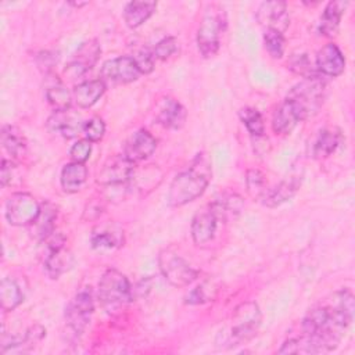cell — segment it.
Returning a JSON list of instances; mask_svg holds the SVG:
<instances>
[{
  "instance_id": "27",
  "label": "cell",
  "mask_w": 355,
  "mask_h": 355,
  "mask_svg": "<svg viewBox=\"0 0 355 355\" xmlns=\"http://www.w3.org/2000/svg\"><path fill=\"white\" fill-rule=\"evenodd\" d=\"M87 179V169L85 164L71 162L61 171V186L67 193H78Z\"/></svg>"
},
{
  "instance_id": "10",
  "label": "cell",
  "mask_w": 355,
  "mask_h": 355,
  "mask_svg": "<svg viewBox=\"0 0 355 355\" xmlns=\"http://www.w3.org/2000/svg\"><path fill=\"white\" fill-rule=\"evenodd\" d=\"M101 54L100 43L96 39H90L83 42L76 53L73 54V58L67 64L64 73L69 79H76L83 76L89 69H92L96 62L98 61Z\"/></svg>"
},
{
  "instance_id": "18",
  "label": "cell",
  "mask_w": 355,
  "mask_h": 355,
  "mask_svg": "<svg viewBox=\"0 0 355 355\" xmlns=\"http://www.w3.org/2000/svg\"><path fill=\"white\" fill-rule=\"evenodd\" d=\"M47 128L53 133H58L65 139H71L75 137L80 129H83V123L80 116L72 114L71 110L54 111L47 119Z\"/></svg>"
},
{
  "instance_id": "19",
  "label": "cell",
  "mask_w": 355,
  "mask_h": 355,
  "mask_svg": "<svg viewBox=\"0 0 355 355\" xmlns=\"http://www.w3.org/2000/svg\"><path fill=\"white\" fill-rule=\"evenodd\" d=\"M218 225V218L212 212V209L208 208L197 212L191 220V237L193 241L197 245H202L209 243L214 239L215 230Z\"/></svg>"
},
{
  "instance_id": "3",
  "label": "cell",
  "mask_w": 355,
  "mask_h": 355,
  "mask_svg": "<svg viewBox=\"0 0 355 355\" xmlns=\"http://www.w3.org/2000/svg\"><path fill=\"white\" fill-rule=\"evenodd\" d=\"M261 324V311L257 302L245 301L241 302L233 312L232 324L227 334L225 336V343L229 347L240 345L248 343L255 337Z\"/></svg>"
},
{
  "instance_id": "16",
  "label": "cell",
  "mask_w": 355,
  "mask_h": 355,
  "mask_svg": "<svg viewBox=\"0 0 355 355\" xmlns=\"http://www.w3.org/2000/svg\"><path fill=\"white\" fill-rule=\"evenodd\" d=\"M315 65H316L319 73L334 78L344 72L345 58H344L341 50L334 43H329L318 51Z\"/></svg>"
},
{
  "instance_id": "36",
  "label": "cell",
  "mask_w": 355,
  "mask_h": 355,
  "mask_svg": "<svg viewBox=\"0 0 355 355\" xmlns=\"http://www.w3.org/2000/svg\"><path fill=\"white\" fill-rule=\"evenodd\" d=\"M245 186L247 191L252 198H262L266 193V180L261 171L250 169L245 175Z\"/></svg>"
},
{
  "instance_id": "21",
  "label": "cell",
  "mask_w": 355,
  "mask_h": 355,
  "mask_svg": "<svg viewBox=\"0 0 355 355\" xmlns=\"http://www.w3.org/2000/svg\"><path fill=\"white\" fill-rule=\"evenodd\" d=\"M105 92V83L103 79L85 80L75 86L73 100L80 108H90L94 105Z\"/></svg>"
},
{
  "instance_id": "17",
  "label": "cell",
  "mask_w": 355,
  "mask_h": 355,
  "mask_svg": "<svg viewBox=\"0 0 355 355\" xmlns=\"http://www.w3.org/2000/svg\"><path fill=\"white\" fill-rule=\"evenodd\" d=\"M123 243V232L115 223L98 225L92 230L90 244L94 250L110 251L121 247Z\"/></svg>"
},
{
  "instance_id": "8",
  "label": "cell",
  "mask_w": 355,
  "mask_h": 355,
  "mask_svg": "<svg viewBox=\"0 0 355 355\" xmlns=\"http://www.w3.org/2000/svg\"><path fill=\"white\" fill-rule=\"evenodd\" d=\"M40 204L29 193H14L6 204V218L12 226H29L37 218Z\"/></svg>"
},
{
  "instance_id": "31",
  "label": "cell",
  "mask_w": 355,
  "mask_h": 355,
  "mask_svg": "<svg viewBox=\"0 0 355 355\" xmlns=\"http://www.w3.org/2000/svg\"><path fill=\"white\" fill-rule=\"evenodd\" d=\"M22 301L24 293L21 291L19 284L11 277H4L0 283V304L3 311H14Z\"/></svg>"
},
{
  "instance_id": "43",
  "label": "cell",
  "mask_w": 355,
  "mask_h": 355,
  "mask_svg": "<svg viewBox=\"0 0 355 355\" xmlns=\"http://www.w3.org/2000/svg\"><path fill=\"white\" fill-rule=\"evenodd\" d=\"M69 4H72V6H75V7H82V6H86L87 3H86V1H83V3H76V1H71Z\"/></svg>"
},
{
  "instance_id": "24",
  "label": "cell",
  "mask_w": 355,
  "mask_h": 355,
  "mask_svg": "<svg viewBox=\"0 0 355 355\" xmlns=\"http://www.w3.org/2000/svg\"><path fill=\"white\" fill-rule=\"evenodd\" d=\"M244 207L243 198L236 193H225L219 198H216L212 204H209V208L218 218V220H227L232 218H236Z\"/></svg>"
},
{
  "instance_id": "37",
  "label": "cell",
  "mask_w": 355,
  "mask_h": 355,
  "mask_svg": "<svg viewBox=\"0 0 355 355\" xmlns=\"http://www.w3.org/2000/svg\"><path fill=\"white\" fill-rule=\"evenodd\" d=\"M263 44L266 51L269 53L270 57L273 58H282L284 53V36L283 33L273 31V29H266L263 33Z\"/></svg>"
},
{
  "instance_id": "25",
  "label": "cell",
  "mask_w": 355,
  "mask_h": 355,
  "mask_svg": "<svg viewBox=\"0 0 355 355\" xmlns=\"http://www.w3.org/2000/svg\"><path fill=\"white\" fill-rule=\"evenodd\" d=\"M301 122L297 111L293 105L284 100L275 111L272 118V128L279 135H288Z\"/></svg>"
},
{
  "instance_id": "11",
  "label": "cell",
  "mask_w": 355,
  "mask_h": 355,
  "mask_svg": "<svg viewBox=\"0 0 355 355\" xmlns=\"http://www.w3.org/2000/svg\"><path fill=\"white\" fill-rule=\"evenodd\" d=\"M133 166L125 155H116L105 161L97 173V183L101 186H119L125 184L133 178Z\"/></svg>"
},
{
  "instance_id": "38",
  "label": "cell",
  "mask_w": 355,
  "mask_h": 355,
  "mask_svg": "<svg viewBox=\"0 0 355 355\" xmlns=\"http://www.w3.org/2000/svg\"><path fill=\"white\" fill-rule=\"evenodd\" d=\"M82 130L85 133V139H87L92 143H96L103 139V136L105 133V123L101 118L93 116L83 123Z\"/></svg>"
},
{
  "instance_id": "15",
  "label": "cell",
  "mask_w": 355,
  "mask_h": 355,
  "mask_svg": "<svg viewBox=\"0 0 355 355\" xmlns=\"http://www.w3.org/2000/svg\"><path fill=\"white\" fill-rule=\"evenodd\" d=\"M157 148L155 137L146 129L136 130L132 133L123 146V155L132 164L147 159Z\"/></svg>"
},
{
  "instance_id": "2",
  "label": "cell",
  "mask_w": 355,
  "mask_h": 355,
  "mask_svg": "<svg viewBox=\"0 0 355 355\" xmlns=\"http://www.w3.org/2000/svg\"><path fill=\"white\" fill-rule=\"evenodd\" d=\"M326 98V82L322 76L302 79L291 87L286 100L297 111L301 121L315 115Z\"/></svg>"
},
{
  "instance_id": "6",
  "label": "cell",
  "mask_w": 355,
  "mask_h": 355,
  "mask_svg": "<svg viewBox=\"0 0 355 355\" xmlns=\"http://www.w3.org/2000/svg\"><path fill=\"white\" fill-rule=\"evenodd\" d=\"M158 265L165 280L175 287H186L198 276V272L172 250L161 251Z\"/></svg>"
},
{
  "instance_id": "23",
  "label": "cell",
  "mask_w": 355,
  "mask_h": 355,
  "mask_svg": "<svg viewBox=\"0 0 355 355\" xmlns=\"http://www.w3.org/2000/svg\"><path fill=\"white\" fill-rule=\"evenodd\" d=\"M46 336V329L40 324H33L31 326L24 337L21 338H11L10 343H3L1 347V354H7V352H28L31 351L36 344H39L43 337Z\"/></svg>"
},
{
  "instance_id": "13",
  "label": "cell",
  "mask_w": 355,
  "mask_h": 355,
  "mask_svg": "<svg viewBox=\"0 0 355 355\" xmlns=\"http://www.w3.org/2000/svg\"><path fill=\"white\" fill-rule=\"evenodd\" d=\"M154 116L161 126L178 130L184 125L187 112L178 100L169 96H164L155 105Z\"/></svg>"
},
{
  "instance_id": "29",
  "label": "cell",
  "mask_w": 355,
  "mask_h": 355,
  "mask_svg": "<svg viewBox=\"0 0 355 355\" xmlns=\"http://www.w3.org/2000/svg\"><path fill=\"white\" fill-rule=\"evenodd\" d=\"M341 140H343V136L337 129L329 128V129L320 130L312 147L313 157L326 158L331 155L337 150V147L341 144Z\"/></svg>"
},
{
  "instance_id": "22",
  "label": "cell",
  "mask_w": 355,
  "mask_h": 355,
  "mask_svg": "<svg viewBox=\"0 0 355 355\" xmlns=\"http://www.w3.org/2000/svg\"><path fill=\"white\" fill-rule=\"evenodd\" d=\"M347 4L348 3L343 1V0H336V1L327 3V6L324 7V10L322 12L320 22H319V32L323 36L330 37L337 33Z\"/></svg>"
},
{
  "instance_id": "20",
  "label": "cell",
  "mask_w": 355,
  "mask_h": 355,
  "mask_svg": "<svg viewBox=\"0 0 355 355\" xmlns=\"http://www.w3.org/2000/svg\"><path fill=\"white\" fill-rule=\"evenodd\" d=\"M300 186H301V176L290 175L286 179H283L276 187L266 190V193L263 194V197L261 200L266 207L273 208V207L282 205L283 202H286L294 197V194L297 193Z\"/></svg>"
},
{
  "instance_id": "9",
  "label": "cell",
  "mask_w": 355,
  "mask_h": 355,
  "mask_svg": "<svg viewBox=\"0 0 355 355\" xmlns=\"http://www.w3.org/2000/svg\"><path fill=\"white\" fill-rule=\"evenodd\" d=\"M47 241V255L44 258V270L49 277L58 279L68 272L73 265V257L69 250L64 247L65 239L61 234H50Z\"/></svg>"
},
{
  "instance_id": "33",
  "label": "cell",
  "mask_w": 355,
  "mask_h": 355,
  "mask_svg": "<svg viewBox=\"0 0 355 355\" xmlns=\"http://www.w3.org/2000/svg\"><path fill=\"white\" fill-rule=\"evenodd\" d=\"M239 115H240L241 122L244 123V126L247 128L248 133L252 137H255V139L263 137L265 123H263V118L258 110H255L252 107H245V108L240 110Z\"/></svg>"
},
{
  "instance_id": "41",
  "label": "cell",
  "mask_w": 355,
  "mask_h": 355,
  "mask_svg": "<svg viewBox=\"0 0 355 355\" xmlns=\"http://www.w3.org/2000/svg\"><path fill=\"white\" fill-rule=\"evenodd\" d=\"M92 153V141H89L87 139H82L78 140L69 150V157L72 159V162H79V164H85Z\"/></svg>"
},
{
  "instance_id": "42",
  "label": "cell",
  "mask_w": 355,
  "mask_h": 355,
  "mask_svg": "<svg viewBox=\"0 0 355 355\" xmlns=\"http://www.w3.org/2000/svg\"><path fill=\"white\" fill-rule=\"evenodd\" d=\"M11 164H8V161L3 159L1 161V184L6 186L8 183V180H11Z\"/></svg>"
},
{
  "instance_id": "32",
  "label": "cell",
  "mask_w": 355,
  "mask_h": 355,
  "mask_svg": "<svg viewBox=\"0 0 355 355\" xmlns=\"http://www.w3.org/2000/svg\"><path fill=\"white\" fill-rule=\"evenodd\" d=\"M46 98L53 105L54 111H67L71 110L72 94L64 86V83L55 79L54 83L49 85L46 89Z\"/></svg>"
},
{
  "instance_id": "40",
  "label": "cell",
  "mask_w": 355,
  "mask_h": 355,
  "mask_svg": "<svg viewBox=\"0 0 355 355\" xmlns=\"http://www.w3.org/2000/svg\"><path fill=\"white\" fill-rule=\"evenodd\" d=\"M137 65V69L140 73H150L154 69L155 65V57L153 50L144 47L140 49L139 51H136V54L132 57Z\"/></svg>"
},
{
  "instance_id": "12",
  "label": "cell",
  "mask_w": 355,
  "mask_h": 355,
  "mask_svg": "<svg viewBox=\"0 0 355 355\" xmlns=\"http://www.w3.org/2000/svg\"><path fill=\"white\" fill-rule=\"evenodd\" d=\"M140 72L137 69V65L132 57L123 55L116 57L112 60H108L103 64L101 68V76L103 82L123 85L130 83L139 78Z\"/></svg>"
},
{
  "instance_id": "34",
  "label": "cell",
  "mask_w": 355,
  "mask_h": 355,
  "mask_svg": "<svg viewBox=\"0 0 355 355\" xmlns=\"http://www.w3.org/2000/svg\"><path fill=\"white\" fill-rule=\"evenodd\" d=\"M287 65L294 73L302 76L304 79L320 75L316 65H313V62L309 60L306 54H293Z\"/></svg>"
},
{
  "instance_id": "1",
  "label": "cell",
  "mask_w": 355,
  "mask_h": 355,
  "mask_svg": "<svg viewBox=\"0 0 355 355\" xmlns=\"http://www.w3.org/2000/svg\"><path fill=\"white\" fill-rule=\"evenodd\" d=\"M211 180V164L205 154H198L191 165L178 173L171 183L168 193V204L171 207H182L198 198Z\"/></svg>"
},
{
  "instance_id": "4",
  "label": "cell",
  "mask_w": 355,
  "mask_h": 355,
  "mask_svg": "<svg viewBox=\"0 0 355 355\" xmlns=\"http://www.w3.org/2000/svg\"><path fill=\"white\" fill-rule=\"evenodd\" d=\"M97 295L98 301L108 312L118 311L133 298L128 277L116 269H108L104 272L98 282Z\"/></svg>"
},
{
  "instance_id": "26",
  "label": "cell",
  "mask_w": 355,
  "mask_h": 355,
  "mask_svg": "<svg viewBox=\"0 0 355 355\" xmlns=\"http://www.w3.org/2000/svg\"><path fill=\"white\" fill-rule=\"evenodd\" d=\"M155 8V1H130L125 6L123 19L129 28H137L154 14Z\"/></svg>"
},
{
  "instance_id": "14",
  "label": "cell",
  "mask_w": 355,
  "mask_h": 355,
  "mask_svg": "<svg viewBox=\"0 0 355 355\" xmlns=\"http://www.w3.org/2000/svg\"><path fill=\"white\" fill-rule=\"evenodd\" d=\"M257 21L265 28V31L273 29L283 33L290 24L287 4L284 1H263L258 7Z\"/></svg>"
},
{
  "instance_id": "30",
  "label": "cell",
  "mask_w": 355,
  "mask_h": 355,
  "mask_svg": "<svg viewBox=\"0 0 355 355\" xmlns=\"http://www.w3.org/2000/svg\"><path fill=\"white\" fill-rule=\"evenodd\" d=\"M1 144L12 158H21L26 151V140L22 132L11 125L1 128Z\"/></svg>"
},
{
  "instance_id": "39",
  "label": "cell",
  "mask_w": 355,
  "mask_h": 355,
  "mask_svg": "<svg viewBox=\"0 0 355 355\" xmlns=\"http://www.w3.org/2000/svg\"><path fill=\"white\" fill-rule=\"evenodd\" d=\"M178 50V40L173 36H166L161 39L153 49L155 60H168Z\"/></svg>"
},
{
  "instance_id": "5",
  "label": "cell",
  "mask_w": 355,
  "mask_h": 355,
  "mask_svg": "<svg viewBox=\"0 0 355 355\" xmlns=\"http://www.w3.org/2000/svg\"><path fill=\"white\" fill-rule=\"evenodd\" d=\"M225 17L215 6L211 7L202 17L197 31V47L202 57H214L220 46V32L223 31Z\"/></svg>"
},
{
  "instance_id": "28",
  "label": "cell",
  "mask_w": 355,
  "mask_h": 355,
  "mask_svg": "<svg viewBox=\"0 0 355 355\" xmlns=\"http://www.w3.org/2000/svg\"><path fill=\"white\" fill-rule=\"evenodd\" d=\"M55 218H57V208L50 202L42 204L37 218L33 220L32 225H29L32 227L33 234L39 240H46L50 234L54 233Z\"/></svg>"
},
{
  "instance_id": "7",
  "label": "cell",
  "mask_w": 355,
  "mask_h": 355,
  "mask_svg": "<svg viewBox=\"0 0 355 355\" xmlns=\"http://www.w3.org/2000/svg\"><path fill=\"white\" fill-rule=\"evenodd\" d=\"M94 311V298L90 287L76 293L65 308V322L75 334H82L90 323Z\"/></svg>"
},
{
  "instance_id": "35",
  "label": "cell",
  "mask_w": 355,
  "mask_h": 355,
  "mask_svg": "<svg viewBox=\"0 0 355 355\" xmlns=\"http://www.w3.org/2000/svg\"><path fill=\"white\" fill-rule=\"evenodd\" d=\"M218 288L209 283V282H204L200 286H197L196 288H193L187 295L184 302L190 304V305H198V304H204L208 301H212L216 295Z\"/></svg>"
}]
</instances>
